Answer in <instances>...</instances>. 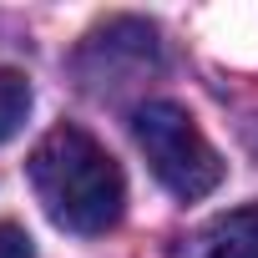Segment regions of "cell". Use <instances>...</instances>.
<instances>
[{"instance_id":"6da1fadb","label":"cell","mask_w":258,"mask_h":258,"mask_svg":"<svg viewBox=\"0 0 258 258\" xmlns=\"http://www.w3.org/2000/svg\"><path fill=\"white\" fill-rule=\"evenodd\" d=\"M26 172L56 228H66L76 238H101L121 223L126 177H121L116 157L81 126H71V121L51 126L36 142Z\"/></svg>"},{"instance_id":"7a4b0ae2","label":"cell","mask_w":258,"mask_h":258,"mask_svg":"<svg viewBox=\"0 0 258 258\" xmlns=\"http://www.w3.org/2000/svg\"><path fill=\"white\" fill-rule=\"evenodd\" d=\"M132 137H137L152 177L172 198L198 203V198H208L223 182V157L213 152V142L203 137V126L192 121L187 106H177V101H142L132 111Z\"/></svg>"},{"instance_id":"3957f363","label":"cell","mask_w":258,"mask_h":258,"mask_svg":"<svg viewBox=\"0 0 258 258\" xmlns=\"http://www.w3.org/2000/svg\"><path fill=\"white\" fill-rule=\"evenodd\" d=\"M172 258H258V203L208 218L172 248Z\"/></svg>"},{"instance_id":"277c9868","label":"cell","mask_w":258,"mask_h":258,"mask_svg":"<svg viewBox=\"0 0 258 258\" xmlns=\"http://www.w3.org/2000/svg\"><path fill=\"white\" fill-rule=\"evenodd\" d=\"M31 116V81L21 71H0V142H11Z\"/></svg>"},{"instance_id":"5b68a950","label":"cell","mask_w":258,"mask_h":258,"mask_svg":"<svg viewBox=\"0 0 258 258\" xmlns=\"http://www.w3.org/2000/svg\"><path fill=\"white\" fill-rule=\"evenodd\" d=\"M0 258H36V243L21 223H0Z\"/></svg>"}]
</instances>
